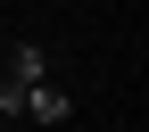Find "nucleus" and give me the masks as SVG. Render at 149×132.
I'll return each instance as SVG.
<instances>
[{"label":"nucleus","mask_w":149,"mask_h":132,"mask_svg":"<svg viewBox=\"0 0 149 132\" xmlns=\"http://www.w3.org/2000/svg\"><path fill=\"white\" fill-rule=\"evenodd\" d=\"M33 83H50V58L33 41H8V50H0V116H25Z\"/></svg>","instance_id":"obj_1"},{"label":"nucleus","mask_w":149,"mask_h":132,"mask_svg":"<svg viewBox=\"0 0 149 132\" xmlns=\"http://www.w3.org/2000/svg\"><path fill=\"white\" fill-rule=\"evenodd\" d=\"M25 116H33V124H66V91H58V83H33Z\"/></svg>","instance_id":"obj_2"}]
</instances>
